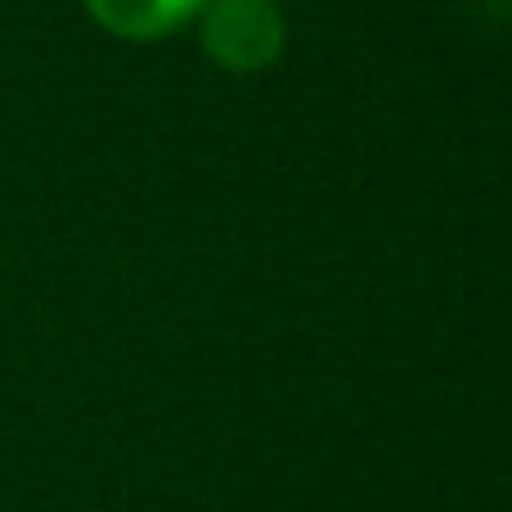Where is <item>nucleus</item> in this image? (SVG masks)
Returning a JSON list of instances; mask_svg holds the SVG:
<instances>
[{"label":"nucleus","mask_w":512,"mask_h":512,"mask_svg":"<svg viewBox=\"0 0 512 512\" xmlns=\"http://www.w3.org/2000/svg\"><path fill=\"white\" fill-rule=\"evenodd\" d=\"M198 23V50L230 77H261L288 50V18L274 0H207Z\"/></svg>","instance_id":"f257e3e1"},{"label":"nucleus","mask_w":512,"mask_h":512,"mask_svg":"<svg viewBox=\"0 0 512 512\" xmlns=\"http://www.w3.org/2000/svg\"><path fill=\"white\" fill-rule=\"evenodd\" d=\"M203 5L207 0H81L99 32L131 45H153L185 32L203 14Z\"/></svg>","instance_id":"f03ea898"}]
</instances>
